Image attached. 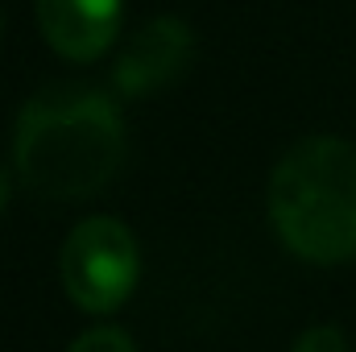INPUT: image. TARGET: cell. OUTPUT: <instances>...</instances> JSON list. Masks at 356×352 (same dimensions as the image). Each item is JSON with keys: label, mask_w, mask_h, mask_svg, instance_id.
I'll list each match as a JSON object with an SVG mask.
<instances>
[{"label": "cell", "mask_w": 356, "mask_h": 352, "mask_svg": "<svg viewBox=\"0 0 356 352\" xmlns=\"http://www.w3.org/2000/svg\"><path fill=\"white\" fill-rule=\"evenodd\" d=\"M191 54H195L191 25L182 17H154L149 25H141L129 38V46L120 50L112 67V79L124 95H154V91L170 88L186 71Z\"/></svg>", "instance_id": "4"}, {"label": "cell", "mask_w": 356, "mask_h": 352, "mask_svg": "<svg viewBox=\"0 0 356 352\" xmlns=\"http://www.w3.org/2000/svg\"><path fill=\"white\" fill-rule=\"evenodd\" d=\"M0 207H4V175H0Z\"/></svg>", "instance_id": "8"}, {"label": "cell", "mask_w": 356, "mask_h": 352, "mask_svg": "<svg viewBox=\"0 0 356 352\" xmlns=\"http://www.w3.org/2000/svg\"><path fill=\"white\" fill-rule=\"evenodd\" d=\"M42 38L75 63L99 58L120 25V0H38Z\"/></svg>", "instance_id": "5"}, {"label": "cell", "mask_w": 356, "mask_h": 352, "mask_svg": "<svg viewBox=\"0 0 356 352\" xmlns=\"http://www.w3.org/2000/svg\"><path fill=\"white\" fill-rule=\"evenodd\" d=\"M141 273V253L133 232L112 216L83 220L63 245V286L75 307L91 315L116 311Z\"/></svg>", "instance_id": "3"}, {"label": "cell", "mask_w": 356, "mask_h": 352, "mask_svg": "<svg viewBox=\"0 0 356 352\" xmlns=\"http://www.w3.org/2000/svg\"><path fill=\"white\" fill-rule=\"evenodd\" d=\"M67 352H137V349H133V340L120 328H91Z\"/></svg>", "instance_id": "6"}, {"label": "cell", "mask_w": 356, "mask_h": 352, "mask_svg": "<svg viewBox=\"0 0 356 352\" xmlns=\"http://www.w3.org/2000/svg\"><path fill=\"white\" fill-rule=\"evenodd\" d=\"M269 220L290 253L315 265L356 257V145L340 137L298 141L269 178Z\"/></svg>", "instance_id": "2"}, {"label": "cell", "mask_w": 356, "mask_h": 352, "mask_svg": "<svg viewBox=\"0 0 356 352\" xmlns=\"http://www.w3.org/2000/svg\"><path fill=\"white\" fill-rule=\"evenodd\" d=\"M124 125L112 95L88 83H54L25 99L13 129L21 182L42 199H88L120 170Z\"/></svg>", "instance_id": "1"}, {"label": "cell", "mask_w": 356, "mask_h": 352, "mask_svg": "<svg viewBox=\"0 0 356 352\" xmlns=\"http://www.w3.org/2000/svg\"><path fill=\"white\" fill-rule=\"evenodd\" d=\"M294 352H348V349H344V336L336 328H311V332L298 336Z\"/></svg>", "instance_id": "7"}]
</instances>
